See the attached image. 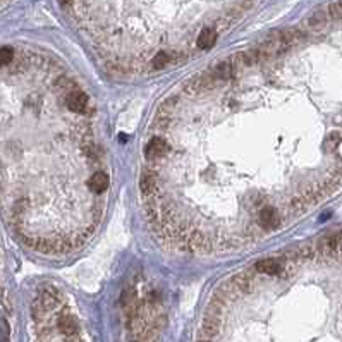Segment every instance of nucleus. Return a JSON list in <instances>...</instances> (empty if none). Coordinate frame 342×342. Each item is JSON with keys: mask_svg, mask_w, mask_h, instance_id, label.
<instances>
[{"mask_svg": "<svg viewBox=\"0 0 342 342\" xmlns=\"http://www.w3.org/2000/svg\"><path fill=\"white\" fill-rule=\"evenodd\" d=\"M217 42V33L213 28H203L201 33L198 35V40H196V45H198L201 50H208L215 45Z\"/></svg>", "mask_w": 342, "mask_h": 342, "instance_id": "obj_8", "label": "nucleus"}, {"mask_svg": "<svg viewBox=\"0 0 342 342\" xmlns=\"http://www.w3.org/2000/svg\"><path fill=\"white\" fill-rule=\"evenodd\" d=\"M176 62V55L168 54V52H158V54L155 55L153 60H151V64H153L155 69H160V67H165L168 64Z\"/></svg>", "mask_w": 342, "mask_h": 342, "instance_id": "obj_11", "label": "nucleus"}, {"mask_svg": "<svg viewBox=\"0 0 342 342\" xmlns=\"http://www.w3.org/2000/svg\"><path fill=\"white\" fill-rule=\"evenodd\" d=\"M280 225V215L273 207H263L256 217V227L263 231H273Z\"/></svg>", "mask_w": 342, "mask_h": 342, "instance_id": "obj_3", "label": "nucleus"}, {"mask_svg": "<svg viewBox=\"0 0 342 342\" xmlns=\"http://www.w3.org/2000/svg\"><path fill=\"white\" fill-rule=\"evenodd\" d=\"M88 186H90V189L93 193L100 195V193H103L108 188V176L105 172H96V174L91 176V179L88 181Z\"/></svg>", "mask_w": 342, "mask_h": 342, "instance_id": "obj_9", "label": "nucleus"}, {"mask_svg": "<svg viewBox=\"0 0 342 342\" xmlns=\"http://www.w3.org/2000/svg\"><path fill=\"white\" fill-rule=\"evenodd\" d=\"M60 4H62V6H67V4H69V0H60Z\"/></svg>", "mask_w": 342, "mask_h": 342, "instance_id": "obj_14", "label": "nucleus"}, {"mask_svg": "<svg viewBox=\"0 0 342 342\" xmlns=\"http://www.w3.org/2000/svg\"><path fill=\"white\" fill-rule=\"evenodd\" d=\"M60 332L64 333V335L71 337V335H76V332H78V321L72 315L69 313H66V315H60L59 316V321H57Z\"/></svg>", "mask_w": 342, "mask_h": 342, "instance_id": "obj_7", "label": "nucleus"}, {"mask_svg": "<svg viewBox=\"0 0 342 342\" xmlns=\"http://www.w3.org/2000/svg\"><path fill=\"white\" fill-rule=\"evenodd\" d=\"M285 260L284 258H263L256 261L255 270L260 273H267V275H280L284 270Z\"/></svg>", "mask_w": 342, "mask_h": 342, "instance_id": "obj_4", "label": "nucleus"}, {"mask_svg": "<svg viewBox=\"0 0 342 342\" xmlns=\"http://www.w3.org/2000/svg\"><path fill=\"white\" fill-rule=\"evenodd\" d=\"M168 151H170V146L167 144L165 139L160 138V136H153L144 146V158L148 162V167L160 170V163H162V160H165Z\"/></svg>", "mask_w": 342, "mask_h": 342, "instance_id": "obj_1", "label": "nucleus"}, {"mask_svg": "<svg viewBox=\"0 0 342 342\" xmlns=\"http://www.w3.org/2000/svg\"><path fill=\"white\" fill-rule=\"evenodd\" d=\"M231 284H232V287H234L237 292H251L253 289H255L256 279H255V275H253V273L241 272V273H236V275L232 277Z\"/></svg>", "mask_w": 342, "mask_h": 342, "instance_id": "obj_5", "label": "nucleus"}, {"mask_svg": "<svg viewBox=\"0 0 342 342\" xmlns=\"http://www.w3.org/2000/svg\"><path fill=\"white\" fill-rule=\"evenodd\" d=\"M55 88H57V91H60V93H69V91L72 90H76V83H74V79L72 78H67V76H59L57 79H55Z\"/></svg>", "mask_w": 342, "mask_h": 342, "instance_id": "obj_10", "label": "nucleus"}, {"mask_svg": "<svg viewBox=\"0 0 342 342\" xmlns=\"http://www.w3.org/2000/svg\"><path fill=\"white\" fill-rule=\"evenodd\" d=\"M328 21H330V16H328L327 9H316L311 16L306 19V26L311 31H321L323 28H327Z\"/></svg>", "mask_w": 342, "mask_h": 342, "instance_id": "obj_6", "label": "nucleus"}, {"mask_svg": "<svg viewBox=\"0 0 342 342\" xmlns=\"http://www.w3.org/2000/svg\"><path fill=\"white\" fill-rule=\"evenodd\" d=\"M200 342H208V340H200Z\"/></svg>", "mask_w": 342, "mask_h": 342, "instance_id": "obj_15", "label": "nucleus"}, {"mask_svg": "<svg viewBox=\"0 0 342 342\" xmlns=\"http://www.w3.org/2000/svg\"><path fill=\"white\" fill-rule=\"evenodd\" d=\"M66 105L69 110L78 112V114H86V115L91 114L90 98L79 88H76V90H72L66 95Z\"/></svg>", "mask_w": 342, "mask_h": 342, "instance_id": "obj_2", "label": "nucleus"}, {"mask_svg": "<svg viewBox=\"0 0 342 342\" xmlns=\"http://www.w3.org/2000/svg\"><path fill=\"white\" fill-rule=\"evenodd\" d=\"M328 16L330 19H342V0H337L328 6Z\"/></svg>", "mask_w": 342, "mask_h": 342, "instance_id": "obj_13", "label": "nucleus"}, {"mask_svg": "<svg viewBox=\"0 0 342 342\" xmlns=\"http://www.w3.org/2000/svg\"><path fill=\"white\" fill-rule=\"evenodd\" d=\"M14 60V50L11 47H2L0 48V67L11 66Z\"/></svg>", "mask_w": 342, "mask_h": 342, "instance_id": "obj_12", "label": "nucleus"}]
</instances>
